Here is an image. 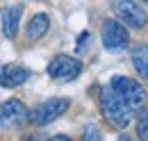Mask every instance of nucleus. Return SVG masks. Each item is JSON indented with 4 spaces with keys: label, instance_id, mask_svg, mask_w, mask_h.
<instances>
[{
    "label": "nucleus",
    "instance_id": "9b49d317",
    "mask_svg": "<svg viewBox=\"0 0 148 141\" xmlns=\"http://www.w3.org/2000/svg\"><path fill=\"white\" fill-rule=\"evenodd\" d=\"M132 66L144 80H148V43H139L132 50Z\"/></svg>",
    "mask_w": 148,
    "mask_h": 141
},
{
    "label": "nucleus",
    "instance_id": "f03ea898",
    "mask_svg": "<svg viewBox=\"0 0 148 141\" xmlns=\"http://www.w3.org/2000/svg\"><path fill=\"white\" fill-rule=\"evenodd\" d=\"M110 87L114 89V93H116L132 112L139 109V107H144V103H146V98H148L146 89L141 87L137 80L125 77V75H114L112 82H110Z\"/></svg>",
    "mask_w": 148,
    "mask_h": 141
},
{
    "label": "nucleus",
    "instance_id": "2eb2a0df",
    "mask_svg": "<svg viewBox=\"0 0 148 141\" xmlns=\"http://www.w3.org/2000/svg\"><path fill=\"white\" fill-rule=\"evenodd\" d=\"M48 141H73V139H69V137H62V134H59V137H53V139H48Z\"/></svg>",
    "mask_w": 148,
    "mask_h": 141
},
{
    "label": "nucleus",
    "instance_id": "4468645a",
    "mask_svg": "<svg viewBox=\"0 0 148 141\" xmlns=\"http://www.w3.org/2000/svg\"><path fill=\"white\" fill-rule=\"evenodd\" d=\"M87 39H89V32H82V34L77 36V50H82L87 46Z\"/></svg>",
    "mask_w": 148,
    "mask_h": 141
},
{
    "label": "nucleus",
    "instance_id": "20e7f679",
    "mask_svg": "<svg viewBox=\"0 0 148 141\" xmlns=\"http://www.w3.org/2000/svg\"><path fill=\"white\" fill-rule=\"evenodd\" d=\"M112 9H114V14L119 16L121 23H125V25L134 27V30L146 27L148 16L144 12V7L137 5L134 0H112Z\"/></svg>",
    "mask_w": 148,
    "mask_h": 141
},
{
    "label": "nucleus",
    "instance_id": "9d476101",
    "mask_svg": "<svg viewBox=\"0 0 148 141\" xmlns=\"http://www.w3.org/2000/svg\"><path fill=\"white\" fill-rule=\"evenodd\" d=\"M48 27H50V18L46 16V14H34V16L30 18L27 27H25V39H30V41H39L41 36H46Z\"/></svg>",
    "mask_w": 148,
    "mask_h": 141
},
{
    "label": "nucleus",
    "instance_id": "f3484780",
    "mask_svg": "<svg viewBox=\"0 0 148 141\" xmlns=\"http://www.w3.org/2000/svg\"><path fill=\"white\" fill-rule=\"evenodd\" d=\"M141 2H144V5H148V0H141Z\"/></svg>",
    "mask_w": 148,
    "mask_h": 141
},
{
    "label": "nucleus",
    "instance_id": "ddd939ff",
    "mask_svg": "<svg viewBox=\"0 0 148 141\" xmlns=\"http://www.w3.org/2000/svg\"><path fill=\"white\" fill-rule=\"evenodd\" d=\"M82 141H103V134H100V127L98 125L89 123L82 132Z\"/></svg>",
    "mask_w": 148,
    "mask_h": 141
},
{
    "label": "nucleus",
    "instance_id": "7ed1b4c3",
    "mask_svg": "<svg viewBox=\"0 0 148 141\" xmlns=\"http://www.w3.org/2000/svg\"><path fill=\"white\" fill-rule=\"evenodd\" d=\"M69 100L66 98H48L46 103H39L32 112H30V116H27V121L32 125H48L57 121L66 109H69Z\"/></svg>",
    "mask_w": 148,
    "mask_h": 141
},
{
    "label": "nucleus",
    "instance_id": "39448f33",
    "mask_svg": "<svg viewBox=\"0 0 148 141\" xmlns=\"http://www.w3.org/2000/svg\"><path fill=\"white\" fill-rule=\"evenodd\" d=\"M27 107L21 100H5L0 103V130H18L27 123Z\"/></svg>",
    "mask_w": 148,
    "mask_h": 141
},
{
    "label": "nucleus",
    "instance_id": "dca6fc26",
    "mask_svg": "<svg viewBox=\"0 0 148 141\" xmlns=\"http://www.w3.org/2000/svg\"><path fill=\"white\" fill-rule=\"evenodd\" d=\"M119 141H132V139H130L128 134H121V137H119Z\"/></svg>",
    "mask_w": 148,
    "mask_h": 141
},
{
    "label": "nucleus",
    "instance_id": "f257e3e1",
    "mask_svg": "<svg viewBox=\"0 0 148 141\" xmlns=\"http://www.w3.org/2000/svg\"><path fill=\"white\" fill-rule=\"evenodd\" d=\"M100 112H103L105 121H107L114 130H123V127H128V123L132 121V109L114 93V89H112L110 84L100 89Z\"/></svg>",
    "mask_w": 148,
    "mask_h": 141
},
{
    "label": "nucleus",
    "instance_id": "6e6552de",
    "mask_svg": "<svg viewBox=\"0 0 148 141\" xmlns=\"http://www.w3.org/2000/svg\"><path fill=\"white\" fill-rule=\"evenodd\" d=\"M30 77V70L21 64H5L0 66V87L5 89H16Z\"/></svg>",
    "mask_w": 148,
    "mask_h": 141
},
{
    "label": "nucleus",
    "instance_id": "423d86ee",
    "mask_svg": "<svg viewBox=\"0 0 148 141\" xmlns=\"http://www.w3.org/2000/svg\"><path fill=\"white\" fill-rule=\"evenodd\" d=\"M82 73V62L69 57V55H57L55 59L48 64V75L55 77V80H75L77 75Z\"/></svg>",
    "mask_w": 148,
    "mask_h": 141
},
{
    "label": "nucleus",
    "instance_id": "a211bd4d",
    "mask_svg": "<svg viewBox=\"0 0 148 141\" xmlns=\"http://www.w3.org/2000/svg\"><path fill=\"white\" fill-rule=\"evenodd\" d=\"M30 141H37V139H30Z\"/></svg>",
    "mask_w": 148,
    "mask_h": 141
},
{
    "label": "nucleus",
    "instance_id": "1a4fd4ad",
    "mask_svg": "<svg viewBox=\"0 0 148 141\" xmlns=\"http://www.w3.org/2000/svg\"><path fill=\"white\" fill-rule=\"evenodd\" d=\"M21 16H23V7L21 5H12L2 12V34L7 39H14L16 32H18V23Z\"/></svg>",
    "mask_w": 148,
    "mask_h": 141
},
{
    "label": "nucleus",
    "instance_id": "0eeeda50",
    "mask_svg": "<svg viewBox=\"0 0 148 141\" xmlns=\"http://www.w3.org/2000/svg\"><path fill=\"white\" fill-rule=\"evenodd\" d=\"M128 41H130V34L121 23H116V21H105L103 23V46L107 50H112V53L123 50L128 46Z\"/></svg>",
    "mask_w": 148,
    "mask_h": 141
},
{
    "label": "nucleus",
    "instance_id": "f8f14e48",
    "mask_svg": "<svg viewBox=\"0 0 148 141\" xmlns=\"http://www.w3.org/2000/svg\"><path fill=\"white\" fill-rule=\"evenodd\" d=\"M137 137L141 141H148V109H141L137 114Z\"/></svg>",
    "mask_w": 148,
    "mask_h": 141
}]
</instances>
